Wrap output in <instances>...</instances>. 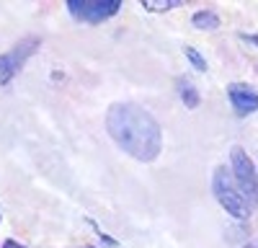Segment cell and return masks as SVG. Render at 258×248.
I'll list each match as a JSON object with an SVG mask.
<instances>
[{"instance_id": "5", "label": "cell", "mask_w": 258, "mask_h": 248, "mask_svg": "<svg viewBox=\"0 0 258 248\" xmlns=\"http://www.w3.org/2000/svg\"><path fill=\"white\" fill-rule=\"evenodd\" d=\"M230 101L240 116L258 111V93L250 91L248 86H243V83H232L230 86Z\"/></svg>"}, {"instance_id": "2", "label": "cell", "mask_w": 258, "mask_h": 248, "mask_svg": "<svg viewBox=\"0 0 258 248\" xmlns=\"http://www.w3.org/2000/svg\"><path fill=\"white\" fill-rule=\"evenodd\" d=\"M212 189H214V197H217V202L225 207V210L238 217V220H245L250 217V207L245 202V197L240 194L238 183H235V178L227 173V168H217L214 171V178H212Z\"/></svg>"}, {"instance_id": "6", "label": "cell", "mask_w": 258, "mask_h": 248, "mask_svg": "<svg viewBox=\"0 0 258 248\" xmlns=\"http://www.w3.org/2000/svg\"><path fill=\"white\" fill-rule=\"evenodd\" d=\"M26 54L13 52V54H0V86H6V83H11V78L16 75V70L21 68V62H24Z\"/></svg>"}, {"instance_id": "13", "label": "cell", "mask_w": 258, "mask_h": 248, "mask_svg": "<svg viewBox=\"0 0 258 248\" xmlns=\"http://www.w3.org/2000/svg\"><path fill=\"white\" fill-rule=\"evenodd\" d=\"M243 248H258V240H253V243H245Z\"/></svg>"}, {"instance_id": "9", "label": "cell", "mask_w": 258, "mask_h": 248, "mask_svg": "<svg viewBox=\"0 0 258 248\" xmlns=\"http://www.w3.org/2000/svg\"><path fill=\"white\" fill-rule=\"evenodd\" d=\"M176 6H181V0H145V8L147 11H155V13L170 11V8H176Z\"/></svg>"}, {"instance_id": "12", "label": "cell", "mask_w": 258, "mask_h": 248, "mask_svg": "<svg viewBox=\"0 0 258 248\" xmlns=\"http://www.w3.org/2000/svg\"><path fill=\"white\" fill-rule=\"evenodd\" d=\"M243 39H245V41H253V44L258 47V36H248V34H243Z\"/></svg>"}, {"instance_id": "4", "label": "cell", "mask_w": 258, "mask_h": 248, "mask_svg": "<svg viewBox=\"0 0 258 248\" xmlns=\"http://www.w3.org/2000/svg\"><path fill=\"white\" fill-rule=\"evenodd\" d=\"M68 11L85 24H101L119 11V0H68Z\"/></svg>"}, {"instance_id": "10", "label": "cell", "mask_w": 258, "mask_h": 248, "mask_svg": "<svg viewBox=\"0 0 258 248\" xmlns=\"http://www.w3.org/2000/svg\"><path fill=\"white\" fill-rule=\"evenodd\" d=\"M183 52H186V57L191 59V65L197 68V70H207V59H204V57H202L197 49H194V47H186Z\"/></svg>"}, {"instance_id": "8", "label": "cell", "mask_w": 258, "mask_h": 248, "mask_svg": "<svg viewBox=\"0 0 258 248\" xmlns=\"http://www.w3.org/2000/svg\"><path fill=\"white\" fill-rule=\"evenodd\" d=\"M178 93H181V98L186 101L188 109H197V106H199V91L194 88L188 80H183V78L178 80Z\"/></svg>"}, {"instance_id": "3", "label": "cell", "mask_w": 258, "mask_h": 248, "mask_svg": "<svg viewBox=\"0 0 258 248\" xmlns=\"http://www.w3.org/2000/svg\"><path fill=\"white\" fill-rule=\"evenodd\" d=\"M232 178L238 183L240 194L245 197L248 207L255 210L258 207V176H255L250 158L243 153V148H232Z\"/></svg>"}, {"instance_id": "7", "label": "cell", "mask_w": 258, "mask_h": 248, "mask_svg": "<svg viewBox=\"0 0 258 248\" xmlns=\"http://www.w3.org/2000/svg\"><path fill=\"white\" fill-rule=\"evenodd\" d=\"M194 26L197 29H207V31H214L220 26V18H217V13H212V11H199V13H194Z\"/></svg>"}, {"instance_id": "11", "label": "cell", "mask_w": 258, "mask_h": 248, "mask_svg": "<svg viewBox=\"0 0 258 248\" xmlns=\"http://www.w3.org/2000/svg\"><path fill=\"white\" fill-rule=\"evenodd\" d=\"M3 248H26V245H21V243H16V240H6Z\"/></svg>"}, {"instance_id": "1", "label": "cell", "mask_w": 258, "mask_h": 248, "mask_svg": "<svg viewBox=\"0 0 258 248\" xmlns=\"http://www.w3.org/2000/svg\"><path fill=\"white\" fill-rule=\"evenodd\" d=\"M106 130L121 150L137 160H155L163 148V135L153 114L135 103H114L106 114Z\"/></svg>"}]
</instances>
